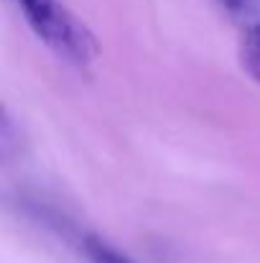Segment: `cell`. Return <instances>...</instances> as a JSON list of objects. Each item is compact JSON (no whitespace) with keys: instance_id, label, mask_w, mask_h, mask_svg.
<instances>
[{"instance_id":"3","label":"cell","mask_w":260,"mask_h":263,"mask_svg":"<svg viewBox=\"0 0 260 263\" xmlns=\"http://www.w3.org/2000/svg\"><path fill=\"white\" fill-rule=\"evenodd\" d=\"M82 253L89 263H133L123 251H117L115 246L102 240L99 235H87L82 243Z\"/></svg>"},{"instance_id":"1","label":"cell","mask_w":260,"mask_h":263,"mask_svg":"<svg viewBox=\"0 0 260 263\" xmlns=\"http://www.w3.org/2000/svg\"><path fill=\"white\" fill-rule=\"evenodd\" d=\"M28 28L59 57L74 64H89L99 54L94 33L77 21L59 0H13Z\"/></svg>"},{"instance_id":"4","label":"cell","mask_w":260,"mask_h":263,"mask_svg":"<svg viewBox=\"0 0 260 263\" xmlns=\"http://www.w3.org/2000/svg\"><path fill=\"white\" fill-rule=\"evenodd\" d=\"M219 8H225L227 13H235V15H248L253 10H258L260 0H214Z\"/></svg>"},{"instance_id":"2","label":"cell","mask_w":260,"mask_h":263,"mask_svg":"<svg viewBox=\"0 0 260 263\" xmlns=\"http://www.w3.org/2000/svg\"><path fill=\"white\" fill-rule=\"evenodd\" d=\"M240 62H243V69L255 82H260V23L245 26L240 36Z\"/></svg>"}]
</instances>
